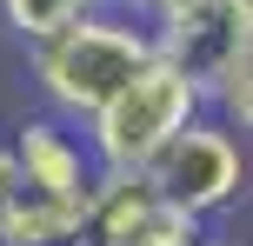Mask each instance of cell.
I'll use <instances>...</instances> for the list:
<instances>
[{"instance_id":"obj_1","label":"cell","mask_w":253,"mask_h":246,"mask_svg":"<svg viewBox=\"0 0 253 246\" xmlns=\"http://www.w3.org/2000/svg\"><path fill=\"white\" fill-rule=\"evenodd\" d=\"M153 60V34H140V27L126 20H107V13H80V20H67L53 40H40L34 47V80L40 93H47L53 113L67 120H87L100 100H114V93L133 80V67Z\"/></svg>"},{"instance_id":"obj_3","label":"cell","mask_w":253,"mask_h":246,"mask_svg":"<svg viewBox=\"0 0 253 246\" xmlns=\"http://www.w3.org/2000/svg\"><path fill=\"white\" fill-rule=\"evenodd\" d=\"M140 173H147L173 207H187L193 220H213V213L240 207V193H247V160H240L233 127L227 120H200V113L180 133H167Z\"/></svg>"},{"instance_id":"obj_11","label":"cell","mask_w":253,"mask_h":246,"mask_svg":"<svg viewBox=\"0 0 253 246\" xmlns=\"http://www.w3.org/2000/svg\"><path fill=\"white\" fill-rule=\"evenodd\" d=\"M126 7H133V13H153V20H167V13H180L187 0H126Z\"/></svg>"},{"instance_id":"obj_2","label":"cell","mask_w":253,"mask_h":246,"mask_svg":"<svg viewBox=\"0 0 253 246\" xmlns=\"http://www.w3.org/2000/svg\"><path fill=\"white\" fill-rule=\"evenodd\" d=\"M207 106L200 80L180 73L173 60H160L153 53L147 67H133V80L114 93V100H100L87 113V140H93V167H120V173H140L153 160V146L167 140V133H180L193 113Z\"/></svg>"},{"instance_id":"obj_13","label":"cell","mask_w":253,"mask_h":246,"mask_svg":"<svg viewBox=\"0 0 253 246\" xmlns=\"http://www.w3.org/2000/svg\"><path fill=\"white\" fill-rule=\"evenodd\" d=\"M87 7H100V0H87Z\"/></svg>"},{"instance_id":"obj_9","label":"cell","mask_w":253,"mask_h":246,"mask_svg":"<svg viewBox=\"0 0 253 246\" xmlns=\"http://www.w3.org/2000/svg\"><path fill=\"white\" fill-rule=\"evenodd\" d=\"M0 7H7V27H13V34L40 47V40H53L67 20H80L87 0H0Z\"/></svg>"},{"instance_id":"obj_12","label":"cell","mask_w":253,"mask_h":246,"mask_svg":"<svg viewBox=\"0 0 253 246\" xmlns=\"http://www.w3.org/2000/svg\"><path fill=\"white\" fill-rule=\"evenodd\" d=\"M200 246H220V240H200Z\"/></svg>"},{"instance_id":"obj_6","label":"cell","mask_w":253,"mask_h":246,"mask_svg":"<svg viewBox=\"0 0 253 246\" xmlns=\"http://www.w3.org/2000/svg\"><path fill=\"white\" fill-rule=\"evenodd\" d=\"M13 160H20L27 186H40V193H53V200H80V207H87L93 180H100L93 153H80V140L60 120H27L20 140H13Z\"/></svg>"},{"instance_id":"obj_10","label":"cell","mask_w":253,"mask_h":246,"mask_svg":"<svg viewBox=\"0 0 253 246\" xmlns=\"http://www.w3.org/2000/svg\"><path fill=\"white\" fill-rule=\"evenodd\" d=\"M20 186V160H13V146H0V200Z\"/></svg>"},{"instance_id":"obj_8","label":"cell","mask_w":253,"mask_h":246,"mask_svg":"<svg viewBox=\"0 0 253 246\" xmlns=\"http://www.w3.org/2000/svg\"><path fill=\"white\" fill-rule=\"evenodd\" d=\"M207 100L220 106V120H227V127L247 133V120H253V40H240V47H233L227 60L207 73Z\"/></svg>"},{"instance_id":"obj_7","label":"cell","mask_w":253,"mask_h":246,"mask_svg":"<svg viewBox=\"0 0 253 246\" xmlns=\"http://www.w3.org/2000/svg\"><path fill=\"white\" fill-rule=\"evenodd\" d=\"M80 233H87L80 200H53L27 180L0 200V246H80Z\"/></svg>"},{"instance_id":"obj_4","label":"cell","mask_w":253,"mask_h":246,"mask_svg":"<svg viewBox=\"0 0 253 246\" xmlns=\"http://www.w3.org/2000/svg\"><path fill=\"white\" fill-rule=\"evenodd\" d=\"M207 220H193L187 207L160 193L147 173H120V167H100L87 193V246H200Z\"/></svg>"},{"instance_id":"obj_5","label":"cell","mask_w":253,"mask_h":246,"mask_svg":"<svg viewBox=\"0 0 253 246\" xmlns=\"http://www.w3.org/2000/svg\"><path fill=\"white\" fill-rule=\"evenodd\" d=\"M153 27H160V34H153V53L173 60L180 73H193L200 93H207V73H213L240 40H253V7L247 0H187L180 13H167V20H153Z\"/></svg>"}]
</instances>
